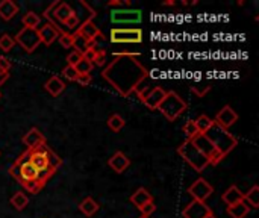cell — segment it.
<instances>
[{
	"mask_svg": "<svg viewBox=\"0 0 259 218\" xmlns=\"http://www.w3.org/2000/svg\"><path fill=\"white\" fill-rule=\"evenodd\" d=\"M112 56L114 59L103 68L102 77L121 97H129L141 82L149 79V71L138 61L140 53L115 52Z\"/></svg>",
	"mask_w": 259,
	"mask_h": 218,
	"instance_id": "6da1fadb",
	"label": "cell"
},
{
	"mask_svg": "<svg viewBox=\"0 0 259 218\" xmlns=\"http://www.w3.org/2000/svg\"><path fill=\"white\" fill-rule=\"evenodd\" d=\"M9 175L30 194L39 193L44 185L39 184V173L30 162V152H23L9 167Z\"/></svg>",
	"mask_w": 259,
	"mask_h": 218,
	"instance_id": "7a4b0ae2",
	"label": "cell"
},
{
	"mask_svg": "<svg viewBox=\"0 0 259 218\" xmlns=\"http://www.w3.org/2000/svg\"><path fill=\"white\" fill-rule=\"evenodd\" d=\"M205 135L223 158H226L238 146V138L234 134H231L228 129H223L215 123L208 129Z\"/></svg>",
	"mask_w": 259,
	"mask_h": 218,
	"instance_id": "3957f363",
	"label": "cell"
},
{
	"mask_svg": "<svg viewBox=\"0 0 259 218\" xmlns=\"http://www.w3.org/2000/svg\"><path fill=\"white\" fill-rule=\"evenodd\" d=\"M188 109L187 102H184L182 97H179L178 93L175 91H167L162 103L158 106V111L168 120V121H176L185 111Z\"/></svg>",
	"mask_w": 259,
	"mask_h": 218,
	"instance_id": "277c9868",
	"label": "cell"
},
{
	"mask_svg": "<svg viewBox=\"0 0 259 218\" xmlns=\"http://www.w3.org/2000/svg\"><path fill=\"white\" fill-rule=\"evenodd\" d=\"M178 153L181 155V158L193 167V170H196L197 173H202L208 165H209V161L194 147V144L187 140L185 143H182L179 147H178Z\"/></svg>",
	"mask_w": 259,
	"mask_h": 218,
	"instance_id": "5b68a950",
	"label": "cell"
},
{
	"mask_svg": "<svg viewBox=\"0 0 259 218\" xmlns=\"http://www.w3.org/2000/svg\"><path fill=\"white\" fill-rule=\"evenodd\" d=\"M44 144L38 146L36 149L33 150H29L30 152V162L32 165L38 170L39 173V184L41 185H46V182L55 175L56 170H53L49 164V159H47V155H46V150H44Z\"/></svg>",
	"mask_w": 259,
	"mask_h": 218,
	"instance_id": "8992f818",
	"label": "cell"
},
{
	"mask_svg": "<svg viewBox=\"0 0 259 218\" xmlns=\"http://www.w3.org/2000/svg\"><path fill=\"white\" fill-rule=\"evenodd\" d=\"M109 39L114 44H140L143 42V30L138 27H112Z\"/></svg>",
	"mask_w": 259,
	"mask_h": 218,
	"instance_id": "52a82bcc",
	"label": "cell"
},
{
	"mask_svg": "<svg viewBox=\"0 0 259 218\" xmlns=\"http://www.w3.org/2000/svg\"><path fill=\"white\" fill-rule=\"evenodd\" d=\"M194 147L209 161L211 165H219L225 158L219 153V150L212 146V143L206 138L205 134H197L193 140H190Z\"/></svg>",
	"mask_w": 259,
	"mask_h": 218,
	"instance_id": "ba28073f",
	"label": "cell"
},
{
	"mask_svg": "<svg viewBox=\"0 0 259 218\" xmlns=\"http://www.w3.org/2000/svg\"><path fill=\"white\" fill-rule=\"evenodd\" d=\"M14 41L27 53L35 52V49L41 44L39 41V35H38V29H29V27H23L14 38Z\"/></svg>",
	"mask_w": 259,
	"mask_h": 218,
	"instance_id": "9c48e42d",
	"label": "cell"
},
{
	"mask_svg": "<svg viewBox=\"0 0 259 218\" xmlns=\"http://www.w3.org/2000/svg\"><path fill=\"white\" fill-rule=\"evenodd\" d=\"M188 194L193 197V200L197 202H206L212 194H214V187L203 178H199L197 181H194L190 188H188Z\"/></svg>",
	"mask_w": 259,
	"mask_h": 218,
	"instance_id": "30bf717a",
	"label": "cell"
},
{
	"mask_svg": "<svg viewBox=\"0 0 259 218\" xmlns=\"http://www.w3.org/2000/svg\"><path fill=\"white\" fill-rule=\"evenodd\" d=\"M143 20L140 9H114L111 11V21L117 24H138Z\"/></svg>",
	"mask_w": 259,
	"mask_h": 218,
	"instance_id": "8fae6325",
	"label": "cell"
},
{
	"mask_svg": "<svg viewBox=\"0 0 259 218\" xmlns=\"http://www.w3.org/2000/svg\"><path fill=\"white\" fill-rule=\"evenodd\" d=\"M237 121H238V114L235 112V109H234L231 105H225V106L217 112V115H215V118H214V123H215V124H219L220 127L228 129V130H229V127L234 126Z\"/></svg>",
	"mask_w": 259,
	"mask_h": 218,
	"instance_id": "7c38bea8",
	"label": "cell"
},
{
	"mask_svg": "<svg viewBox=\"0 0 259 218\" xmlns=\"http://www.w3.org/2000/svg\"><path fill=\"white\" fill-rule=\"evenodd\" d=\"M209 214H212V209L205 202L197 200H191L182 211L184 218H205Z\"/></svg>",
	"mask_w": 259,
	"mask_h": 218,
	"instance_id": "4fadbf2b",
	"label": "cell"
},
{
	"mask_svg": "<svg viewBox=\"0 0 259 218\" xmlns=\"http://www.w3.org/2000/svg\"><path fill=\"white\" fill-rule=\"evenodd\" d=\"M21 141H23V144L27 147V150H33V149H36L38 146H41V144L46 143V137H44V134H42L41 130H38L36 127H32V129H29V130L23 135Z\"/></svg>",
	"mask_w": 259,
	"mask_h": 218,
	"instance_id": "5bb4252c",
	"label": "cell"
},
{
	"mask_svg": "<svg viewBox=\"0 0 259 218\" xmlns=\"http://www.w3.org/2000/svg\"><path fill=\"white\" fill-rule=\"evenodd\" d=\"M165 94H167V91H165L164 88L155 86V88H152L150 93L143 99V103H144L150 111H155V109H158V106L162 103Z\"/></svg>",
	"mask_w": 259,
	"mask_h": 218,
	"instance_id": "9a60e30c",
	"label": "cell"
},
{
	"mask_svg": "<svg viewBox=\"0 0 259 218\" xmlns=\"http://www.w3.org/2000/svg\"><path fill=\"white\" fill-rule=\"evenodd\" d=\"M108 165L118 175L124 173L129 167H131V159L123 153V152H115L109 159H108Z\"/></svg>",
	"mask_w": 259,
	"mask_h": 218,
	"instance_id": "2e32d148",
	"label": "cell"
},
{
	"mask_svg": "<svg viewBox=\"0 0 259 218\" xmlns=\"http://www.w3.org/2000/svg\"><path fill=\"white\" fill-rule=\"evenodd\" d=\"M59 30L56 29V27H53L52 24H44V26H41V29H38V35H39V41L42 42V44H46V46H52L56 39H58V36H59Z\"/></svg>",
	"mask_w": 259,
	"mask_h": 218,
	"instance_id": "e0dca14e",
	"label": "cell"
},
{
	"mask_svg": "<svg viewBox=\"0 0 259 218\" xmlns=\"http://www.w3.org/2000/svg\"><path fill=\"white\" fill-rule=\"evenodd\" d=\"M76 32H79L83 38H87L90 42H94V39L97 38V35L100 33V29L94 24L93 20H87L83 23H80V26L76 29Z\"/></svg>",
	"mask_w": 259,
	"mask_h": 218,
	"instance_id": "ac0fdd59",
	"label": "cell"
},
{
	"mask_svg": "<svg viewBox=\"0 0 259 218\" xmlns=\"http://www.w3.org/2000/svg\"><path fill=\"white\" fill-rule=\"evenodd\" d=\"M44 88H46V91H47L50 96L58 97V96H61V94L64 93V90H65V82H64L59 76H52V77L44 83Z\"/></svg>",
	"mask_w": 259,
	"mask_h": 218,
	"instance_id": "d6986e66",
	"label": "cell"
},
{
	"mask_svg": "<svg viewBox=\"0 0 259 218\" xmlns=\"http://www.w3.org/2000/svg\"><path fill=\"white\" fill-rule=\"evenodd\" d=\"M222 200H223L228 206H232V205L240 203V202L244 200V193H241V190H240L238 187L232 185V187H229V188L223 193Z\"/></svg>",
	"mask_w": 259,
	"mask_h": 218,
	"instance_id": "ffe728a7",
	"label": "cell"
},
{
	"mask_svg": "<svg viewBox=\"0 0 259 218\" xmlns=\"http://www.w3.org/2000/svg\"><path fill=\"white\" fill-rule=\"evenodd\" d=\"M73 14H74V9H73L68 3L59 2L58 6H56L55 11H53V18H55V21H59L61 24H64Z\"/></svg>",
	"mask_w": 259,
	"mask_h": 218,
	"instance_id": "44dd1931",
	"label": "cell"
},
{
	"mask_svg": "<svg viewBox=\"0 0 259 218\" xmlns=\"http://www.w3.org/2000/svg\"><path fill=\"white\" fill-rule=\"evenodd\" d=\"M18 12V6L12 0H2L0 2V18L5 21L12 20Z\"/></svg>",
	"mask_w": 259,
	"mask_h": 218,
	"instance_id": "7402d4cb",
	"label": "cell"
},
{
	"mask_svg": "<svg viewBox=\"0 0 259 218\" xmlns=\"http://www.w3.org/2000/svg\"><path fill=\"white\" fill-rule=\"evenodd\" d=\"M131 202H132V205H135V206L140 209V208L144 206L146 203L153 202V196H152L146 188H138V190L131 196Z\"/></svg>",
	"mask_w": 259,
	"mask_h": 218,
	"instance_id": "603a6c76",
	"label": "cell"
},
{
	"mask_svg": "<svg viewBox=\"0 0 259 218\" xmlns=\"http://www.w3.org/2000/svg\"><path fill=\"white\" fill-rule=\"evenodd\" d=\"M73 35V47L76 49L74 52H77V53H80L82 56L91 49V47H96V44L94 42H90L87 38H83L79 32H74V33H71Z\"/></svg>",
	"mask_w": 259,
	"mask_h": 218,
	"instance_id": "cb8c5ba5",
	"label": "cell"
},
{
	"mask_svg": "<svg viewBox=\"0 0 259 218\" xmlns=\"http://www.w3.org/2000/svg\"><path fill=\"white\" fill-rule=\"evenodd\" d=\"M250 214V206L243 200L232 206H228V215L231 218H246Z\"/></svg>",
	"mask_w": 259,
	"mask_h": 218,
	"instance_id": "d4e9b609",
	"label": "cell"
},
{
	"mask_svg": "<svg viewBox=\"0 0 259 218\" xmlns=\"http://www.w3.org/2000/svg\"><path fill=\"white\" fill-rule=\"evenodd\" d=\"M79 211H80L85 217H93V215L99 211V203H97L93 197H85V199L79 203Z\"/></svg>",
	"mask_w": 259,
	"mask_h": 218,
	"instance_id": "484cf974",
	"label": "cell"
},
{
	"mask_svg": "<svg viewBox=\"0 0 259 218\" xmlns=\"http://www.w3.org/2000/svg\"><path fill=\"white\" fill-rule=\"evenodd\" d=\"M21 23L24 24V27H29V29H38L39 27V23H41V18L36 12L33 11H29L23 15L21 18Z\"/></svg>",
	"mask_w": 259,
	"mask_h": 218,
	"instance_id": "4316f807",
	"label": "cell"
},
{
	"mask_svg": "<svg viewBox=\"0 0 259 218\" xmlns=\"http://www.w3.org/2000/svg\"><path fill=\"white\" fill-rule=\"evenodd\" d=\"M11 205H12L17 211H23V209L29 205V197H27L23 191H17V193L11 197Z\"/></svg>",
	"mask_w": 259,
	"mask_h": 218,
	"instance_id": "83f0119b",
	"label": "cell"
},
{
	"mask_svg": "<svg viewBox=\"0 0 259 218\" xmlns=\"http://www.w3.org/2000/svg\"><path fill=\"white\" fill-rule=\"evenodd\" d=\"M244 202L250 206V209H258L259 208V187L253 185L247 194H244Z\"/></svg>",
	"mask_w": 259,
	"mask_h": 218,
	"instance_id": "f1b7e54d",
	"label": "cell"
},
{
	"mask_svg": "<svg viewBox=\"0 0 259 218\" xmlns=\"http://www.w3.org/2000/svg\"><path fill=\"white\" fill-rule=\"evenodd\" d=\"M194 124H196V127H197V130H199V134H206V132H208V129L214 124V120H212V118H209L208 115L202 114V115H199V117H197V120H194Z\"/></svg>",
	"mask_w": 259,
	"mask_h": 218,
	"instance_id": "f546056e",
	"label": "cell"
},
{
	"mask_svg": "<svg viewBox=\"0 0 259 218\" xmlns=\"http://www.w3.org/2000/svg\"><path fill=\"white\" fill-rule=\"evenodd\" d=\"M126 121L124 118L120 115V114H112L109 118H108V127L112 130V132H120L123 127H124Z\"/></svg>",
	"mask_w": 259,
	"mask_h": 218,
	"instance_id": "4dcf8cb0",
	"label": "cell"
},
{
	"mask_svg": "<svg viewBox=\"0 0 259 218\" xmlns=\"http://www.w3.org/2000/svg\"><path fill=\"white\" fill-rule=\"evenodd\" d=\"M44 150H46V155H47V159H49V164H50V167L53 168V170H58L61 165H62V159L46 144L44 146Z\"/></svg>",
	"mask_w": 259,
	"mask_h": 218,
	"instance_id": "1f68e13d",
	"label": "cell"
},
{
	"mask_svg": "<svg viewBox=\"0 0 259 218\" xmlns=\"http://www.w3.org/2000/svg\"><path fill=\"white\" fill-rule=\"evenodd\" d=\"M76 71H77V74H91V71H93V68H94V65H93V62L91 61H88L87 58H83L82 56V59L76 64Z\"/></svg>",
	"mask_w": 259,
	"mask_h": 218,
	"instance_id": "d6a6232c",
	"label": "cell"
},
{
	"mask_svg": "<svg viewBox=\"0 0 259 218\" xmlns=\"http://www.w3.org/2000/svg\"><path fill=\"white\" fill-rule=\"evenodd\" d=\"M211 90H212V85H211L209 82H200V83L191 85V91H193L194 94H197L199 97H205Z\"/></svg>",
	"mask_w": 259,
	"mask_h": 218,
	"instance_id": "836d02e7",
	"label": "cell"
},
{
	"mask_svg": "<svg viewBox=\"0 0 259 218\" xmlns=\"http://www.w3.org/2000/svg\"><path fill=\"white\" fill-rule=\"evenodd\" d=\"M15 46V41H14V38L11 36V35H8V33H3L2 36H0V50L2 52H9L12 47Z\"/></svg>",
	"mask_w": 259,
	"mask_h": 218,
	"instance_id": "e575fe53",
	"label": "cell"
},
{
	"mask_svg": "<svg viewBox=\"0 0 259 218\" xmlns=\"http://www.w3.org/2000/svg\"><path fill=\"white\" fill-rule=\"evenodd\" d=\"M182 130H184V134L187 135V140H193V138L199 134V130H197V127H196V124H194V120H188V121L184 124Z\"/></svg>",
	"mask_w": 259,
	"mask_h": 218,
	"instance_id": "d590c367",
	"label": "cell"
},
{
	"mask_svg": "<svg viewBox=\"0 0 259 218\" xmlns=\"http://www.w3.org/2000/svg\"><path fill=\"white\" fill-rule=\"evenodd\" d=\"M91 62H93V65H99V67L105 65V62H106V50H103V49H96Z\"/></svg>",
	"mask_w": 259,
	"mask_h": 218,
	"instance_id": "8d00e7d4",
	"label": "cell"
},
{
	"mask_svg": "<svg viewBox=\"0 0 259 218\" xmlns=\"http://www.w3.org/2000/svg\"><path fill=\"white\" fill-rule=\"evenodd\" d=\"M58 39H59V44H61L62 47H65V49L73 47V35H71L70 32H62V33H59Z\"/></svg>",
	"mask_w": 259,
	"mask_h": 218,
	"instance_id": "74e56055",
	"label": "cell"
},
{
	"mask_svg": "<svg viewBox=\"0 0 259 218\" xmlns=\"http://www.w3.org/2000/svg\"><path fill=\"white\" fill-rule=\"evenodd\" d=\"M61 74L67 79V80H70V82H76V79H77V71H76V68L74 67H70V65H67V67H64L62 68V71H61Z\"/></svg>",
	"mask_w": 259,
	"mask_h": 218,
	"instance_id": "f35d334b",
	"label": "cell"
},
{
	"mask_svg": "<svg viewBox=\"0 0 259 218\" xmlns=\"http://www.w3.org/2000/svg\"><path fill=\"white\" fill-rule=\"evenodd\" d=\"M64 26H65L67 29H77V27L80 26V18H79V15L74 12V14L64 23Z\"/></svg>",
	"mask_w": 259,
	"mask_h": 218,
	"instance_id": "ab89813d",
	"label": "cell"
},
{
	"mask_svg": "<svg viewBox=\"0 0 259 218\" xmlns=\"http://www.w3.org/2000/svg\"><path fill=\"white\" fill-rule=\"evenodd\" d=\"M80 59H82V55L73 50V52H71V53H68V56H67V65H70V67H76V64H77Z\"/></svg>",
	"mask_w": 259,
	"mask_h": 218,
	"instance_id": "60d3db41",
	"label": "cell"
},
{
	"mask_svg": "<svg viewBox=\"0 0 259 218\" xmlns=\"http://www.w3.org/2000/svg\"><path fill=\"white\" fill-rule=\"evenodd\" d=\"M140 211H141V215H144V217H150V215L156 211V205H155L153 202L146 203L144 206H141V208H140Z\"/></svg>",
	"mask_w": 259,
	"mask_h": 218,
	"instance_id": "b9f144b4",
	"label": "cell"
},
{
	"mask_svg": "<svg viewBox=\"0 0 259 218\" xmlns=\"http://www.w3.org/2000/svg\"><path fill=\"white\" fill-rule=\"evenodd\" d=\"M76 82H77L80 86H88V85L93 82V77H91V74H79L77 79H76Z\"/></svg>",
	"mask_w": 259,
	"mask_h": 218,
	"instance_id": "7bdbcfd3",
	"label": "cell"
},
{
	"mask_svg": "<svg viewBox=\"0 0 259 218\" xmlns=\"http://www.w3.org/2000/svg\"><path fill=\"white\" fill-rule=\"evenodd\" d=\"M11 67H12L11 61H9L8 58H5V56H0V70H3V71H9V70H11Z\"/></svg>",
	"mask_w": 259,
	"mask_h": 218,
	"instance_id": "ee69618b",
	"label": "cell"
},
{
	"mask_svg": "<svg viewBox=\"0 0 259 218\" xmlns=\"http://www.w3.org/2000/svg\"><path fill=\"white\" fill-rule=\"evenodd\" d=\"M108 6H131V0H111Z\"/></svg>",
	"mask_w": 259,
	"mask_h": 218,
	"instance_id": "f6af8a7d",
	"label": "cell"
},
{
	"mask_svg": "<svg viewBox=\"0 0 259 218\" xmlns=\"http://www.w3.org/2000/svg\"><path fill=\"white\" fill-rule=\"evenodd\" d=\"M8 79H9V71H3V70H0V86H2Z\"/></svg>",
	"mask_w": 259,
	"mask_h": 218,
	"instance_id": "bcb514c9",
	"label": "cell"
},
{
	"mask_svg": "<svg viewBox=\"0 0 259 218\" xmlns=\"http://www.w3.org/2000/svg\"><path fill=\"white\" fill-rule=\"evenodd\" d=\"M176 2H173V0H168V2H162V5H165V6H171V5H175Z\"/></svg>",
	"mask_w": 259,
	"mask_h": 218,
	"instance_id": "7dc6e473",
	"label": "cell"
},
{
	"mask_svg": "<svg viewBox=\"0 0 259 218\" xmlns=\"http://www.w3.org/2000/svg\"><path fill=\"white\" fill-rule=\"evenodd\" d=\"M205 218H217L215 217V215H214V212H212V214H209V215H206V217Z\"/></svg>",
	"mask_w": 259,
	"mask_h": 218,
	"instance_id": "c3c4849f",
	"label": "cell"
},
{
	"mask_svg": "<svg viewBox=\"0 0 259 218\" xmlns=\"http://www.w3.org/2000/svg\"><path fill=\"white\" fill-rule=\"evenodd\" d=\"M140 218H150V217H144V215H141V217Z\"/></svg>",
	"mask_w": 259,
	"mask_h": 218,
	"instance_id": "681fc988",
	"label": "cell"
},
{
	"mask_svg": "<svg viewBox=\"0 0 259 218\" xmlns=\"http://www.w3.org/2000/svg\"><path fill=\"white\" fill-rule=\"evenodd\" d=\"M0 96H2V94H0Z\"/></svg>",
	"mask_w": 259,
	"mask_h": 218,
	"instance_id": "f907efd6",
	"label": "cell"
}]
</instances>
